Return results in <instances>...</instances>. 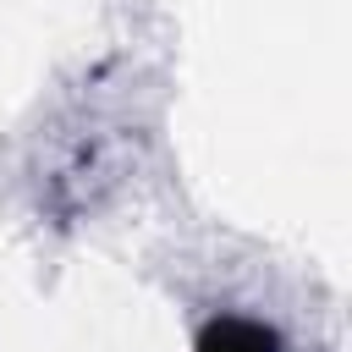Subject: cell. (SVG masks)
<instances>
[{"mask_svg": "<svg viewBox=\"0 0 352 352\" xmlns=\"http://www.w3.org/2000/svg\"><path fill=\"white\" fill-rule=\"evenodd\" d=\"M198 352H280V336L258 319H236V314H220L204 324L198 336Z\"/></svg>", "mask_w": 352, "mask_h": 352, "instance_id": "obj_1", "label": "cell"}]
</instances>
